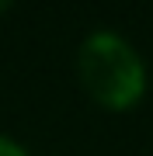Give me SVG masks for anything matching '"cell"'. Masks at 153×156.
<instances>
[{
    "label": "cell",
    "mask_w": 153,
    "mask_h": 156,
    "mask_svg": "<svg viewBox=\"0 0 153 156\" xmlns=\"http://www.w3.org/2000/svg\"><path fill=\"white\" fill-rule=\"evenodd\" d=\"M77 80L84 94L108 115H125L143 104L150 87V69L143 52L115 28H94L77 45Z\"/></svg>",
    "instance_id": "cell-1"
},
{
    "label": "cell",
    "mask_w": 153,
    "mask_h": 156,
    "mask_svg": "<svg viewBox=\"0 0 153 156\" xmlns=\"http://www.w3.org/2000/svg\"><path fill=\"white\" fill-rule=\"evenodd\" d=\"M0 156H31V153H28V146H24L21 139L0 132Z\"/></svg>",
    "instance_id": "cell-2"
},
{
    "label": "cell",
    "mask_w": 153,
    "mask_h": 156,
    "mask_svg": "<svg viewBox=\"0 0 153 156\" xmlns=\"http://www.w3.org/2000/svg\"><path fill=\"white\" fill-rule=\"evenodd\" d=\"M11 7H14L11 0H0V14H7V11H11Z\"/></svg>",
    "instance_id": "cell-3"
}]
</instances>
